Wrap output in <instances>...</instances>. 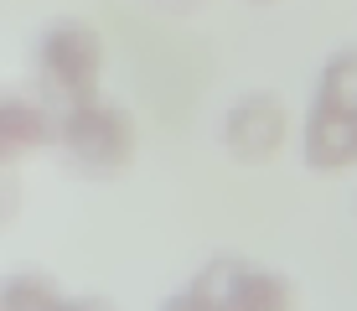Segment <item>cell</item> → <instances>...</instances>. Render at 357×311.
<instances>
[{"label":"cell","instance_id":"1","mask_svg":"<svg viewBox=\"0 0 357 311\" xmlns=\"http://www.w3.org/2000/svg\"><path fill=\"white\" fill-rule=\"evenodd\" d=\"M301 156L311 171L357 166V47L326 57L301 124Z\"/></svg>","mask_w":357,"mask_h":311},{"label":"cell","instance_id":"2","mask_svg":"<svg viewBox=\"0 0 357 311\" xmlns=\"http://www.w3.org/2000/svg\"><path fill=\"white\" fill-rule=\"evenodd\" d=\"M52 145L83 177H119V171L135 166L140 130H135L130 109H119V104L93 94V99H78V104L57 109V140Z\"/></svg>","mask_w":357,"mask_h":311},{"label":"cell","instance_id":"3","mask_svg":"<svg viewBox=\"0 0 357 311\" xmlns=\"http://www.w3.org/2000/svg\"><path fill=\"white\" fill-rule=\"evenodd\" d=\"M31 78L57 109L93 99L104 83V36L83 16H57L31 42Z\"/></svg>","mask_w":357,"mask_h":311},{"label":"cell","instance_id":"4","mask_svg":"<svg viewBox=\"0 0 357 311\" xmlns=\"http://www.w3.org/2000/svg\"><path fill=\"white\" fill-rule=\"evenodd\" d=\"M290 301L295 285L280 270H264L254 259H213L187 280V291L171 296V306H213V311H280Z\"/></svg>","mask_w":357,"mask_h":311},{"label":"cell","instance_id":"5","mask_svg":"<svg viewBox=\"0 0 357 311\" xmlns=\"http://www.w3.org/2000/svg\"><path fill=\"white\" fill-rule=\"evenodd\" d=\"M290 140V109L280 94H243L233 99L228 120H223V145L233 161H243V166H264V161H275L280 151H285Z\"/></svg>","mask_w":357,"mask_h":311},{"label":"cell","instance_id":"6","mask_svg":"<svg viewBox=\"0 0 357 311\" xmlns=\"http://www.w3.org/2000/svg\"><path fill=\"white\" fill-rule=\"evenodd\" d=\"M57 140V104L47 94H0V166H21Z\"/></svg>","mask_w":357,"mask_h":311},{"label":"cell","instance_id":"7","mask_svg":"<svg viewBox=\"0 0 357 311\" xmlns=\"http://www.w3.org/2000/svg\"><path fill=\"white\" fill-rule=\"evenodd\" d=\"M0 306L6 311H42V306H73V296H63L57 275L47 270H16L0 280Z\"/></svg>","mask_w":357,"mask_h":311}]
</instances>
